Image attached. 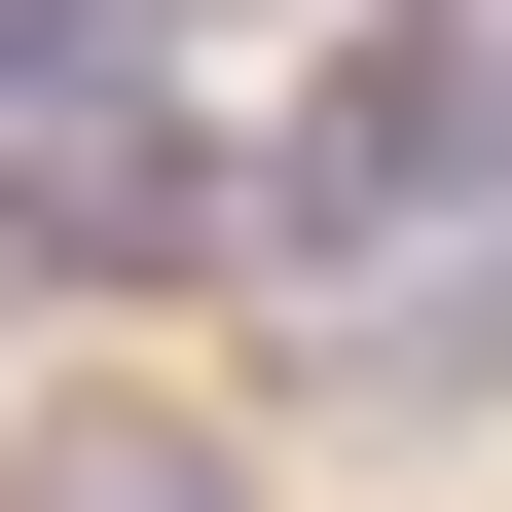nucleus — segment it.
Masks as SVG:
<instances>
[{
  "label": "nucleus",
  "instance_id": "nucleus-2",
  "mask_svg": "<svg viewBox=\"0 0 512 512\" xmlns=\"http://www.w3.org/2000/svg\"><path fill=\"white\" fill-rule=\"evenodd\" d=\"M220 256V147H183L147 74H37V147H0V293H183Z\"/></svg>",
  "mask_w": 512,
  "mask_h": 512
},
{
  "label": "nucleus",
  "instance_id": "nucleus-3",
  "mask_svg": "<svg viewBox=\"0 0 512 512\" xmlns=\"http://www.w3.org/2000/svg\"><path fill=\"white\" fill-rule=\"evenodd\" d=\"M0 512H256V439H183V403H37Z\"/></svg>",
  "mask_w": 512,
  "mask_h": 512
},
{
  "label": "nucleus",
  "instance_id": "nucleus-1",
  "mask_svg": "<svg viewBox=\"0 0 512 512\" xmlns=\"http://www.w3.org/2000/svg\"><path fill=\"white\" fill-rule=\"evenodd\" d=\"M476 183H512V37H476V0H366L330 74H293V147H220V220L366 293V256H439Z\"/></svg>",
  "mask_w": 512,
  "mask_h": 512
}]
</instances>
